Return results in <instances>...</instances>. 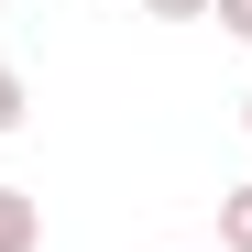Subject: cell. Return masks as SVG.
Segmentation results:
<instances>
[{
  "label": "cell",
  "mask_w": 252,
  "mask_h": 252,
  "mask_svg": "<svg viewBox=\"0 0 252 252\" xmlns=\"http://www.w3.org/2000/svg\"><path fill=\"white\" fill-rule=\"evenodd\" d=\"M241 121H252V99H241Z\"/></svg>",
  "instance_id": "cell-6"
},
{
  "label": "cell",
  "mask_w": 252,
  "mask_h": 252,
  "mask_svg": "<svg viewBox=\"0 0 252 252\" xmlns=\"http://www.w3.org/2000/svg\"><path fill=\"white\" fill-rule=\"evenodd\" d=\"M208 252H220V241H208Z\"/></svg>",
  "instance_id": "cell-7"
},
{
  "label": "cell",
  "mask_w": 252,
  "mask_h": 252,
  "mask_svg": "<svg viewBox=\"0 0 252 252\" xmlns=\"http://www.w3.org/2000/svg\"><path fill=\"white\" fill-rule=\"evenodd\" d=\"M44 241V197L33 187H0V252H33Z\"/></svg>",
  "instance_id": "cell-1"
},
{
  "label": "cell",
  "mask_w": 252,
  "mask_h": 252,
  "mask_svg": "<svg viewBox=\"0 0 252 252\" xmlns=\"http://www.w3.org/2000/svg\"><path fill=\"white\" fill-rule=\"evenodd\" d=\"M220 252H252V187L220 197Z\"/></svg>",
  "instance_id": "cell-2"
},
{
  "label": "cell",
  "mask_w": 252,
  "mask_h": 252,
  "mask_svg": "<svg viewBox=\"0 0 252 252\" xmlns=\"http://www.w3.org/2000/svg\"><path fill=\"white\" fill-rule=\"evenodd\" d=\"M208 22H220V33H241V44H252V0H208Z\"/></svg>",
  "instance_id": "cell-4"
},
{
  "label": "cell",
  "mask_w": 252,
  "mask_h": 252,
  "mask_svg": "<svg viewBox=\"0 0 252 252\" xmlns=\"http://www.w3.org/2000/svg\"><path fill=\"white\" fill-rule=\"evenodd\" d=\"M22 121H33V88H22V66H0V143H11Z\"/></svg>",
  "instance_id": "cell-3"
},
{
  "label": "cell",
  "mask_w": 252,
  "mask_h": 252,
  "mask_svg": "<svg viewBox=\"0 0 252 252\" xmlns=\"http://www.w3.org/2000/svg\"><path fill=\"white\" fill-rule=\"evenodd\" d=\"M154 22H208V0H143Z\"/></svg>",
  "instance_id": "cell-5"
}]
</instances>
